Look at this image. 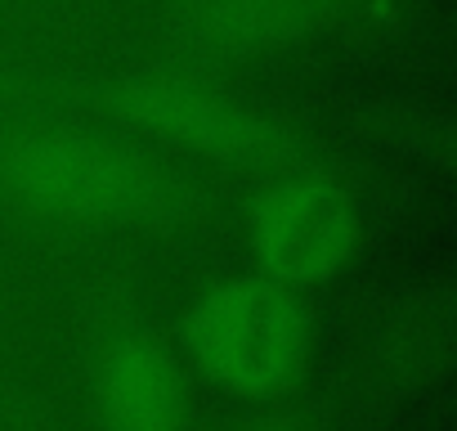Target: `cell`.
I'll list each match as a JSON object with an SVG mask.
<instances>
[{"mask_svg": "<svg viewBox=\"0 0 457 431\" xmlns=\"http://www.w3.org/2000/svg\"><path fill=\"white\" fill-rule=\"evenodd\" d=\"M5 180L28 207L68 221H135L179 202L175 175L157 162L90 135H28L0 153Z\"/></svg>", "mask_w": 457, "mask_h": 431, "instance_id": "cell-1", "label": "cell"}, {"mask_svg": "<svg viewBox=\"0 0 457 431\" xmlns=\"http://www.w3.org/2000/svg\"><path fill=\"white\" fill-rule=\"evenodd\" d=\"M188 355L234 395H274L296 382L310 355V310L296 288L238 279L206 292L184 324Z\"/></svg>", "mask_w": 457, "mask_h": 431, "instance_id": "cell-2", "label": "cell"}, {"mask_svg": "<svg viewBox=\"0 0 457 431\" xmlns=\"http://www.w3.org/2000/svg\"><path fill=\"white\" fill-rule=\"evenodd\" d=\"M359 239V211L350 193L314 171L278 175L252 207V248L265 279L287 288H314L332 279Z\"/></svg>", "mask_w": 457, "mask_h": 431, "instance_id": "cell-3", "label": "cell"}, {"mask_svg": "<svg viewBox=\"0 0 457 431\" xmlns=\"http://www.w3.org/2000/svg\"><path fill=\"white\" fill-rule=\"evenodd\" d=\"M117 108L135 126H144L170 144L224 157V162H287V157H296V144L270 117H261L234 99H220L215 90L188 86V81H166V77L130 81L117 95Z\"/></svg>", "mask_w": 457, "mask_h": 431, "instance_id": "cell-4", "label": "cell"}, {"mask_svg": "<svg viewBox=\"0 0 457 431\" xmlns=\"http://www.w3.org/2000/svg\"><path fill=\"white\" fill-rule=\"evenodd\" d=\"M95 422L99 431H179L184 382L170 355L144 337H112L95 364Z\"/></svg>", "mask_w": 457, "mask_h": 431, "instance_id": "cell-5", "label": "cell"}, {"mask_svg": "<svg viewBox=\"0 0 457 431\" xmlns=\"http://www.w3.org/2000/svg\"><path fill=\"white\" fill-rule=\"evenodd\" d=\"M337 0H206L197 37L220 55H252L319 28Z\"/></svg>", "mask_w": 457, "mask_h": 431, "instance_id": "cell-6", "label": "cell"}, {"mask_svg": "<svg viewBox=\"0 0 457 431\" xmlns=\"http://www.w3.org/2000/svg\"><path fill=\"white\" fill-rule=\"evenodd\" d=\"M261 431H278V427H261Z\"/></svg>", "mask_w": 457, "mask_h": 431, "instance_id": "cell-7", "label": "cell"}]
</instances>
